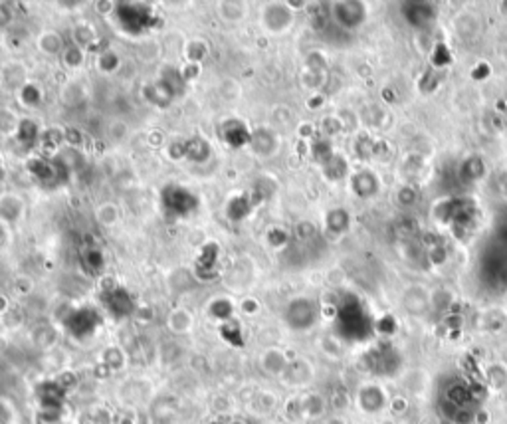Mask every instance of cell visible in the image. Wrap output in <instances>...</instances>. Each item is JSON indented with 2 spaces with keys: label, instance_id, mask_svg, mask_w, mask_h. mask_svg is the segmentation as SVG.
<instances>
[{
  "label": "cell",
  "instance_id": "6da1fadb",
  "mask_svg": "<svg viewBox=\"0 0 507 424\" xmlns=\"http://www.w3.org/2000/svg\"><path fill=\"white\" fill-rule=\"evenodd\" d=\"M182 202H190L194 201L192 197H190L189 192L182 191L179 187H170L169 191H165V206L169 208V211L177 212V214H184V212H189L190 208H187L184 204H180Z\"/></svg>",
  "mask_w": 507,
  "mask_h": 424
}]
</instances>
